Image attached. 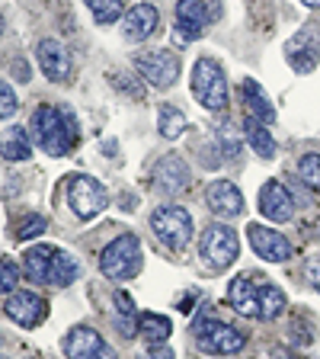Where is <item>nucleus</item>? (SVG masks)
Instances as JSON below:
<instances>
[{
    "label": "nucleus",
    "mask_w": 320,
    "mask_h": 359,
    "mask_svg": "<svg viewBox=\"0 0 320 359\" xmlns=\"http://www.w3.org/2000/svg\"><path fill=\"white\" fill-rule=\"evenodd\" d=\"M193 93H195V100L211 112H221L224 106H228V77H224L221 65H218L215 58L195 61Z\"/></svg>",
    "instance_id": "2"
},
{
    "label": "nucleus",
    "mask_w": 320,
    "mask_h": 359,
    "mask_svg": "<svg viewBox=\"0 0 320 359\" xmlns=\"http://www.w3.org/2000/svg\"><path fill=\"white\" fill-rule=\"evenodd\" d=\"M116 305H119L122 314H128V318H134V302L128 299L125 292H116Z\"/></svg>",
    "instance_id": "34"
},
{
    "label": "nucleus",
    "mask_w": 320,
    "mask_h": 359,
    "mask_svg": "<svg viewBox=\"0 0 320 359\" xmlns=\"http://www.w3.org/2000/svg\"><path fill=\"white\" fill-rule=\"evenodd\" d=\"M298 177L305 180L314 193H320V154H305L298 161Z\"/></svg>",
    "instance_id": "28"
},
{
    "label": "nucleus",
    "mask_w": 320,
    "mask_h": 359,
    "mask_svg": "<svg viewBox=\"0 0 320 359\" xmlns=\"http://www.w3.org/2000/svg\"><path fill=\"white\" fill-rule=\"evenodd\" d=\"M195 334H199V346L205 353H215V356H231V353H240L246 346V337L240 334L237 327L221 321H199L195 324Z\"/></svg>",
    "instance_id": "7"
},
{
    "label": "nucleus",
    "mask_w": 320,
    "mask_h": 359,
    "mask_svg": "<svg viewBox=\"0 0 320 359\" xmlns=\"http://www.w3.org/2000/svg\"><path fill=\"white\" fill-rule=\"evenodd\" d=\"M272 359H301L298 353H291V350H285V346H272Z\"/></svg>",
    "instance_id": "36"
},
{
    "label": "nucleus",
    "mask_w": 320,
    "mask_h": 359,
    "mask_svg": "<svg viewBox=\"0 0 320 359\" xmlns=\"http://www.w3.org/2000/svg\"><path fill=\"white\" fill-rule=\"evenodd\" d=\"M103 350H106V340L93 327H74L64 337L67 359H99Z\"/></svg>",
    "instance_id": "19"
},
{
    "label": "nucleus",
    "mask_w": 320,
    "mask_h": 359,
    "mask_svg": "<svg viewBox=\"0 0 320 359\" xmlns=\"http://www.w3.org/2000/svg\"><path fill=\"white\" fill-rule=\"evenodd\" d=\"M260 212L269 218V222H288L295 215V199H291L288 187L279 183V180H269L266 187L260 189Z\"/></svg>",
    "instance_id": "15"
},
{
    "label": "nucleus",
    "mask_w": 320,
    "mask_h": 359,
    "mask_svg": "<svg viewBox=\"0 0 320 359\" xmlns=\"http://www.w3.org/2000/svg\"><path fill=\"white\" fill-rule=\"evenodd\" d=\"M205 202L218 218H237L244 212V196L234 187L231 180H215L209 189H205Z\"/></svg>",
    "instance_id": "17"
},
{
    "label": "nucleus",
    "mask_w": 320,
    "mask_h": 359,
    "mask_svg": "<svg viewBox=\"0 0 320 359\" xmlns=\"http://www.w3.org/2000/svg\"><path fill=\"white\" fill-rule=\"evenodd\" d=\"M134 67H138V74H141L154 90L173 87L179 77V58H176V52H170V48L141 55V58L134 61Z\"/></svg>",
    "instance_id": "9"
},
{
    "label": "nucleus",
    "mask_w": 320,
    "mask_h": 359,
    "mask_svg": "<svg viewBox=\"0 0 320 359\" xmlns=\"http://www.w3.org/2000/svg\"><path fill=\"white\" fill-rule=\"evenodd\" d=\"M16 109H20V100H16L13 87H10L7 81H0V119H10V116H16Z\"/></svg>",
    "instance_id": "30"
},
{
    "label": "nucleus",
    "mask_w": 320,
    "mask_h": 359,
    "mask_svg": "<svg viewBox=\"0 0 320 359\" xmlns=\"http://www.w3.org/2000/svg\"><path fill=\"white\" fill-rule=\"evenodd\" d=\"M157 128H160L164 138H179V135L186 132V116H183L176 106L164 103L160 109H157Z\"/></svg>",
    "instance_id": "26"
},
{
    "label": "nucleus",
    "mask_w": 320,
    "mask_h": 359,
    "mask_svg": "<svg viewBox=\"0 0 320 359\" xmlns=\"http://www.w3.org/2000/svg\"><path fill=\"white\" fill-rule=\"evenodd\" d=\"M77 279V260L64 250H55L52 254V263H48V285H71Z\"/></svg>",
    "instance_id": "22"
},
{
    "label": "nucleus",
    "mask_w": 320,
    "mask_h": 359,
    "mask_svg": "<svg viewBox=\"0 0 320 359\" xmlns=\"http://www.w3.org/2000/svg\"><path fill=\"white\" fill-rule=\"evenodd\" d=\"M314 228H317V238H320V218H317V224H314Z\"/></svg>",
    "instance_id": "39"
},
{
    "label": "nucleus",
    "mask_w": 320,
    "mask_h": 359,
    "mask_svg": "<svg viewBox=\"0 0 320 359\" xmlns=\"http://www.w3.org/2000/svg\"><path fill=\"white\" fill-rule=\"evenodd\" d=\"M4 311H7V318L16 321L20 327H36V324L45 318V302H42V295H36V292L16 289L7 299Z\"/></svg>",
    "instance_id": "14"
},
{
    "label": "nucleus",
    "mask_w": 320,
    "mask_h": 359,
    "mask_svg": "<svg viewBox=\"0 0 320 359\" xmlns=\"http://www.w3.org/2000/svg\"><path fill=\"white\" fill-rule=\"evenodd\" d=\"M32 135L42 151H48L52 157H64L67 151L77 144V122L71 112L55 109V106H39L32 116Z\"/></svg>",
    "instance_id": "1"
},
{
    "label": "nucleus",
    "mask_w": 320,
    "mask_h": 359,
    "mask_svg": "<svg viewBox=\"0 0 320 359\" xmlns=\"http://www.w3.org/2000/svg\"><path fill=\"white\" fill-rule=\"evenodd\" d=\"M67 205L77 218H93L106 209V189L87 173H74L67 180Z\"/></svg>",
    "instance_id": "6"
},
{
    "label": "nucleus",
    "mask_w": 320,
    "mask_h": 359,
    "mask_svg": "<svg viewBox=\"0 0 320 359\" xmlns=\"http://www.w3.org/2000/svg\"><path fill=\"white\" fill-rule=\"evenodd\" d=\"M0 32H4V20H0Z\"/></svg>",
    "instance_id": "40"
},
{
    "label": "nucleus",
    "mask_w": 320,
    "mask_h": 359,
    "mask_svg": "<svg viewBox=\"0 0 320 359\" xmlns=\"http://www.w3.org/2000/svg\"><path fill=\"white\" fill-rule=\"evenodd\" d=\"M157 26H160V13H157V7H151V4H138V7H132L125 13V26H122V32H125L128 42H144V39H151L157 32Z\"/></svg>",
    "instance_id": "18"
},
{
    "label": "nucleus",
    "mask_w": 320,
    "mask_h": 359,
    "mask_svg": "<svg viewBox=\"0 0 320 359\" xmlns=\"http://www.w3.org/2000/svg\"><path fill=\"white\" fill-rule=\"evenodd\" d=\"M285 58H288V65L298 74H307V71L317 67V61H320V26L317 22H307L305 29H298L285 42Z\"/></svg>",
    "instance_id": "8"
},
{
    "label": "nucleus",
    "mask_w": 320,
    "mask_h": 359,
    "mask_svg": "<svg viewBox=\"0 0 320 359\" xmlns=\"http://www.w3.org/2000/svg\"><path fill=\"white\" fill-rule=\"evenodd\" d=\"M189 180H193V173H189L186 161H183L179 154H164L154 164V189L157 193L176 196L189 187Z\"/></svg>",
    "instance_id": "12"
},
{
    "label": "nucleus",
    "mask_w": 320,
    "mask_h": 359,
    "mask_svg": "<svg viewBox=\"0 0 320 359\" xmlns=\"http://www.w3.org/2000/svg\"><path fill=\"white\" fill-rule=\"evenodd\" d=\"M301 4H305V7H311V10L320 7V0H301Z\"/></svg>",
    "instance_id": "38"
},
{
    "label": "nucleus",
    "mask_w": 320,
    "mask_h": 359,
    "mask_svg": "<svg viewBox=\"0 0 320 359\" xmlns=\"http://www.w3.org/2000/svg\"><path fill=\"white\" fill-rule=\"evenodd\" d=\"M221 142H224V151H228V154H237V148H240V142H237V135H231L228 132V128H221Z\"/></svg>",
    "instance_id": "35"
},
{
    "label": "nucleus",
    "mask_w": 320,
    "mask_h": 359,
    "mask_svg": "<svg viewBox=\"0 0 320 359\" xmlns=\"http://www.w3.org/2000/svg\"><path fill=\"white\" fill-rule=\"evenodd\" d=\"M52 254H55V247H32V250H26V276L32 283H45L48 279Z\"/></svg>",
    "instance_id": "24"
},
{
    "label": "nucleus",
    "mask_w": 320,
    "mask_h": 359,
    "mask_svg": "<svg viewBox=\"0 0 320 359\" xmlns=\"http://www.w3.org/2000/svg\"><path fill=\"white\" fill-rule=\"evenodd\" d=\"M307 283L320 292V257H311V260H307Z\"/></svg>",
    "instance_id": "32"
},
{
    "label": "nucleus",
    "mask_w": 320,
    "mask_h": 359,
    "mask_svg": "<svg viewBox=\"0 0 320 359\" xmlns=\"http://www.w3.org/2000/svg\"><path fill=\"white\" fill-rule=\"evenodd\" d=\"M36 55H39V67H42V74L48 81L64 83L71 77V52H67L58 39H42Z\"/></svg>",
    "instance_id": "13"
},
{
    "label": "nucleus",
    "mask_w": 320,
    "mask_h": 359,
    "mask_svg": "<svg viewBox=\"0 0 320 359\" xmlns=\"http://www.w3.org/2000/svg\"><path fill=\"white\" fill-rule=\"evenodd\" d=\"M151 228H154L157 241L170 250H183L193 238V218L183 205H160L151 215Z\"/></svg>",
    "instance_id": "5"
},
{
    "label": "nucleus",
    "mask_w": 320,
    "mask_h": 359,
    "mask_svg": "<svg viewBox=\"0 0 320 359\" xmlns=\"http://www.w3.org/2000/svg\"><path fill=\"white\" fill-rule=\"evenodd\" d=\"M244 128H246V142H250V148H253L260 157H266V161H272V157H276V138L269 135V128L263 126V122L250 119V116H246Z\"/></svg>",
    "instance_id": "21"
},
{
    "label": "nucleus",
    "mask_w": 320,
    "mask_h": 359,
    "mask_svg": "<svg viewBox=\"0 0 320 359\" xmlns=\"http://www.w3.org/2000/svg\"><path fill=\"white\" fill-rule=\"evenodd\" d=\"M266 285H269V279L260 276V273H240L231 283V289H228L231 305L237 308V314H244V318H260V302H263Z\"/></svg>",
    "instance_id": "11"
},
{
    "label": "nucleus",
    "mask_w": 320,
    "mask_h": 359,
    "mask_svg": "<svg viewBox=\"0 0 320 359\" xmlns=\"http://www.w3.org/2000/svg\"><path fill=\"white\" fill-rule=\"evenodd\" d=\"M240 93H244V103H246V112H250V119L263 122V126L276 122V106L269 103V97L263 93L260 83L246 77V81L240 83Z\"/></svg>",
    "instance_id": "20"
},
{
    "label": "nucleus",
    "mask_w": 320,
    "mask_h": 359,
    "mask_svg": "<svg viewBox=\"0 0 320 359\" xmlns=\"http://www.w3.org/2000/svg\"><path fill=\"white\" fill-rule=\"evenodd\" d=\"M138 334H144L151 344H164L167 337L173 334V324L164 314H141L138 318Z\"/></svg>",
    "instance_id": "25"
},
{
    "label": "nucleus",
    "mask_w": 320,
    "mask_h": 359,
    "mask_svg": "<svg viewBox=\"0 0 320 359\" xmlns=\"http://www.w3.org/2000/svg\"><path fill=\"white\" fill-rule=\"evenodd\" d=\"M138 266H141V244H138L134 234H122V238H116L112 244L103 247V257H99L103 276L128 279L138 273Z\"/></svg>",
    "instance_id": "4"
},
{
    "label": "nucleus",
    "mask_w": 320,
    "mask_h": 359,
    "mask_svg": "<svg viewBox=\"0 0 320 359\" xmlns=\"http://www.w3.org/2000/svg\"><path fill=\"white\" fill-rule=\"evenodd\" d=\"M240 254V241H237V231H231L228 224H209L202 231V241H199V257L202 263L209 269H224L231 266Z\"/></svg>",
    "instance_id": "3"
},
{
    "label": "nucleus",
    "mask_w": 320,
    "mask_h": 359,
    "mask_svg": "<svg viewBox=\"0 0 320 359\" xmlns=\"http://www.w3.org/2000/svg\"><path fill=\"white\" fill-rule=\"evenodd\" d=\"M99 359H116V353H112V350H109V346H106V350H103V353H99Z\"/></svg>",
    "instance_id": "37"
},
{
    "label": "nucleus",
    "mask_w": 320,
    "mask_h": 359,
    "mask_svg": "<svg viewBox=\"0 0 320 359\" xmlns=\"http://www.w3.org/2000/svg\"><path fill=\"white\" fill-rule=\"evenodd\" d=\"M90 13H93V20L97 22H116L122 16V0H87Z\"/></svg>",
    "instance_id": "27"
},
{
    "label": "nucleus",
    "mask_w": 320,
    "mask_h": 359,
    "mask_svg": "<svg viewBox=\"0 0 320 359\" xmlns=\"http://www.w3.org/2000/svg\"><path fill=\"white\" fill-rule=\"evenodd\" d=\"M0 154L7 157V161H26V157L32 154L26 128H10V132L0 138Z\"/></svg>",
    "instance_id": "23"
},
{
    "label": "nucleus",
    "mask_w": 320,
    "mask_h": 359,
    "mask_svg": "<svg viewBox=\"0 0 320 359\" xmlns=\"http://www.w3.org/2000/svg\"><path fill=\"white\" fill-rule=\"evenodd\" d=\"M16 283H20V269H16L13 260L0 257V295H13Z\"/></svg>",
    "instance_id": "29"
},
{
    "label": "nucleus",
    "mask_w": 320,
    "mask_h": 359,
    "mask_svg": "<svg viewBox=\"0 0 320 359\" xmlns=\"http://www.w3.org/2000/svg\"><path fill=\"white\" fill-rule=\"evenodd\" d=\"M141 359H173V350L170 346H164V344H154Z\"/></svg>",
    "instance_id": "33"
},
{
    "label": "nucleus",
    "mask_w": 320,
    "mask_h": 359,
    "mask_svg": "<svg viewBox=\"0 0 320 359\" xmlns=\"http://www.w3.org/2000/svg\"><path fill=\"white\" fill-rule=\"evenodd\" d=\"M246 241H250V247L256 250V257H263V260H269V263H285L295 254L291 241L285 238L282 231L266 228V224H256V222L246 228Z\"/></svg>",
    "instance_id": "10"
},
{
    "label": "nucleus",
    "mask_w": 320,
    "mask_h": 359,
    "mask_svg": "<svg viewBox=\"0 0 320 359\" xmlns=\"http://www.w3.org/2000/svg\"><path fill=\"white\" fill-rule=\"evenodd\" d=\"M45 231V218L42 215H29V218H22L20 222V238L26 241V238H36V234H42Z\"/></svg>",
    "instance_id": "31"
},
{
    "label": "nucleus",
    "mask_w": 320,
    "mask_h": 359,
    "mask_svg": "<svg viewBox=\"0 0 320 359\" xmlns=\"http://www.w3.org/2000/svg\"><path fill=\"white\" fill-rule=\"evenodd\" d=\"M209 26V10L202 0H179L176 4V39L195 42Z\"/></svg>",
    "instance_id": "16"
}]
</instances>
